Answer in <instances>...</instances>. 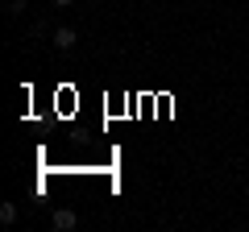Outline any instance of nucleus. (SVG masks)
Wrapping results in <instances>:
<instances>
[{
	"instance_id": "f257e3e1",
	"label": "nucleus",
	"mask_w": 249,
	"mask_h": 232,
	"mask_svg": "<svg viewBox=\"0 0 249 232\" xmlns=\"http://www.w3.org/2000/svg\"><path fill=\"white\" fill-rule=\"evenodd\" d=\"M50 224H54V228H58V232H71L75 224H79V215H75L71 207H58V212H54V220H50Z\"/></svg>"
},
{
	"instance_id": "f03ea898",
	"label": "nucleus",
	"mask_w": 249,
	"mask_h": 232,
	"mask_svg": "<svg viewBox=\"0 0 249 232\" xmlns=\"http://www.w3.org/2000/svg\"><path fill=\"white\" fill-rule=\"evenodd\" d=\"M75 42H79V33H75L71 25H58V29H54V46H58V50H71Z\"/></svg>"
},
{
	"instance_id": "7ed1b4c3",
	"label": "nucleus",
	"mask_w": 249,
	"mask_h": 232,
	"mask_svg": "<svg viewBox=\"0 0 249 232\" xmlns=\"http://www.w3.org/2000/svg\"><path fill=\"white\" fill-rule=\"evenodd\" d=\"M0 224H17V203H0Z\"/></svg>"
},
{
	"instance_id": "20e7f679",
	"label": "nucleus",
	"mask_w": 249,
	"mask_h": 232,
	"mask_svg": "<svg viewBox=\"0 0 249 232\" xmlns=\"http://www.w3.org/2000/svg\"><path fill=\"white\" fill-rule=\"evenodd\" d=\"M21 9H25V0H9V13H13V17H17Z\"/></svg>"
},
{
	"instance_id": "39448f33",
	"label": "nucleus",
	"mask_w": 249,
	"mask_h": 232,
	"mask_svg": "<svg viewBox=\"0 0 249 232\" xmlns=\"http://www.w3.org/2000/svg\"><path fill=\"white\" fill-rule=\"evenodd\" d=\"M50 4H58V9H67V4H75V0H50Z\"/></svg>"
}]
</instances>
